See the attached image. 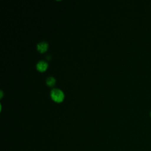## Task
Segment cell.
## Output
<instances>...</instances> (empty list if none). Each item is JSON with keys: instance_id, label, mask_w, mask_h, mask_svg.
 <instances>
[{"instance_id": "cell-1", "label": "cell", "mask_w": 151, "mask_h": 151, "mask_svg": "<svg viewBox=\"0 0 151 151\" xmlns=\"http://www.w3.org/2000/svg\"><path fill=\"white\" fill-rule=\"evenodd\" d=\"M51 99L55 102L60 103L61 102L64 97L63 92L60 89H53L51 91Z\"/></svg>"}, {"instance_id": "cell-2", "label": "cell", "mask_w": 151, "mask_h": 151, "mask_svg": "<svg viewBox=\"0 0 151 151\" xmlns=\"http://www.w3.org/2000/svg\"><path fill=\"white\" fill-rule=\"evenodd\" d=\"M48 67V64L44 61H40L37 64V69L40 71H45Z\"/></svg>"}, {"instance_id": "cell-3", "label": "cell", "mask_w": 151, "mask_h": 151, "mask_svg": "<svg viewBox=\"0 0 151 151\" xmlns=\"http://www.w3.org/2000/svg\"><path fill=\"white\" fill-rule=\"evenodd\" d=\"M48 49V44L45 42H41L37 45V50L41 53L45 52Z\"/></svg>"}, {"instance_id": "cell-4", "label": "cell", "mask_w": 151, "mask_h": 151, "mask_svg": "<svg viewBox=\"0 0 151 151\" xmlns=\"http://www.w3.org/2000/svg\"><path fill=\"white\" fill-rule=\"evenodd\" d=\"M47 84L50 87H52L55 84V79L52 77H49L46 80Z\"/></svg>"}, {"instance_id": "cell-5", "label": "cell", "mask_w": 151, "mask_h": 151, "mask_svg": "<svg viewBox=\"0 0 151 151\" xmlns=\"http://www.w3.org/2000/svg\"><path fill=\"white\" fill-rule=\"evenodd\" d=\"M150 115H151V112H150Z\"/></svg>"}]
</instances>
